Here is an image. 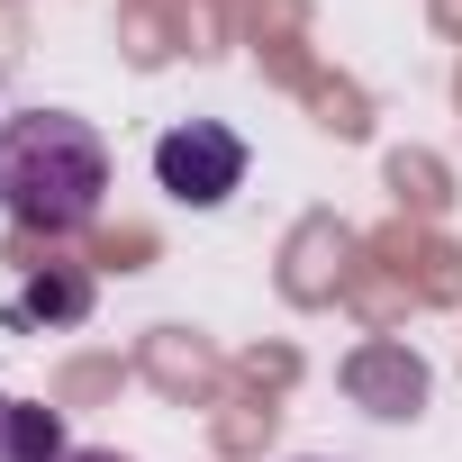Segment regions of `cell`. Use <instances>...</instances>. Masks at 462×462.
<instances>
[{
    "label": "cell",
    "instance_id": "cell-4",
    "mask_svg": "<svg viewBox=\"0 0 462 462\" xmlns=\"http://www.w3.org/2000/svg\"><path fill=\"white\" fill-rule=\"evenodd\" d=\"M64 453H73V435H64L55 408L0 390V462H64Z\"/></svg>",
    "mask_w": 462,
    "mask_h": 462
},
{
    "label": "cell",
    "instance_id": "cell-2",
    "mask_svg": "<svg viewBox=\"0 0 462 462\" xmlns=\"http://www.w3.org/2000/svg\"><path fill=\"white\" fill-rule=\"evenodd\" d=\"M245 136L236 127H217V118H181V127H163L154 136V181L181 199V208H226L245 190Z\"/></svg>",
    "mask_w": 462,
    "mask_h": 462
},
{
    "label": "cell",
    "instance_id": "cell-3",
    "mask_svg": "<svg viewBox=\"0 0 462 462\" xmlns=\"http://www.w3.org/2000/svg\"><path fill=\"white\" fill-rule=\"evenodd\" d=\"M345 390H354V408H372V417H417V408H426V363H417L408 345H363V354L345 363Z\"/></svg>",
    "mask_w": 462,
    "mask_h": 462
},
{
    "label": "cell",
    "instance_id": "cell-6",
    "mask_svg": "<svg viewBox=\"0 0 462 462\" xmlns=\"http://www.w3.org/2000/svg\"><path fill=\"white\" fill-rule=\"evenodd\" d=\"M64 462H127V453H109V444H73Z\"/></svg>",
    "mask_w": 462,
    "mask_h": 462
},
{
    "label": "cell",
    "instance_id": "cell-5",
    "mask_svg": "<svg viewBox=\"0 0 462 462\" xmlns=\"http://www.w3.org/2000/svg\"><path fill=\"white\" fill-rule=\"evenodd\" d=\"M91 309V282L82 273H55V282H28L19 300H10V318H82Z\"/></svg>",
    "mask_w": 462,
    "mask_h": 462
},
{
    "label": "cell",
    "instance_id": "cell-1",
    "mask_svg": "<svg viewBox=\"0 0 462 462\" xmlns=\"http://www.w3.org/2000/svg\"><path fill=\"white\" fill-rule=\"evenodd\" d=\"M109 199V145L73 109H19L0 127V208L28 236H82Z\"/></svg>",
    "mask_w": 462,
    "mask_h": 462
}]
</instances>
